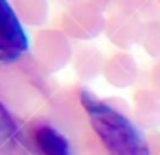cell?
<instances>
[{
  "label": "cell",
  "mask_w": 160,
  "mask_h": 155,
  "mask_svg": "<svg viewBox=\"0 0 160 155\" xmlns=\"http://www.w3.org/2000/svg\"><path fill=\"white\" fill-rule=\"evenodd\" d=\"M81 104L109 155H151L141 132L126 115L87 91L81 93Z\"/></svg>",
  "instance_id": "6da1fadb"
},
{
  "label": "cell",
  "mask_w": 160,
  "mask_h": 155,
  "mask_svg": "<svg viewBox=\"0 0 160 155\" xmlns=\"http://www.w3.org/2000/svg\"><path fill=\"white\" fill-rule=\"evenodd\" d=\"M28 47L27 32L8 0H0V62L21 57Z\"/></svg>",
  "instance_id": "7a4b0ae2"
},
{
  "label": "cell",
  "mask_w": 160,
  "mask_h": 155,
  "mask_svg": "<svg viewBox=\"0 0 160 155\" xmlns=\"http://www.w3.org/2000/svg\"><path fill=\"white\" fill-rule=\"evenodd\" d=\"M36 146L43 155H70L68 140L49 125H42L36 131Z\"/></svg>",
  "instance_id": "3957f363"
},
{
  "label": "cell",
  "mask_w": 160,
  "mask_h": 155,
  "mask_svg": "<svg viewBox=\"0 0 160 155\" xmlns=\"http://www.w3.org/2000/svg\"><path fill=\"white\" fill-rule=\"evenodd\" d=\"M15 132H17V125H15L13 117L4 108V104L0 102V144L12 140L15 136Z\"/></svg>",
  "instance_id": "277c9868"
}]
</instances>
